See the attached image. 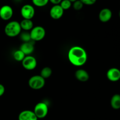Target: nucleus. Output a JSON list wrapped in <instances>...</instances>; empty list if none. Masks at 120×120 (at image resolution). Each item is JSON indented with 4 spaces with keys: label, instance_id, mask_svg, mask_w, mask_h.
Masks as SVG:
<instances>
[{
    "label": "nucleus",
    "instance_id": "2eb2a0df",
    "mask_svg": "<svg viewBox=\"0 0 120 120\" xmlns=\"http://www.w3.org/2000/svg\"><path fill=\"white\" fill-rule=\"evenodd\" d=\"M22 30L24 31H30L33 28L34 23L32 20H28V19H23L19 22Z\"/></svg>",
    "mask_w": 120,
    "mask_h": 120
},
{
    "label": "nucleus",
    "instance_id": "f03ea898",
    "mask_svg": "<svg viewBox=\"0 0 120 120\" xmlns=\"http://www.w3.org/2000/svg\"><path fill=\"white\" fill-rule=\"evenodd\" d=\"M21 32L22 29L19 22L16 21H10L5 26L4 32L8 37H16L19 35Z\"/></svg>",
    "mask_w": 120,
    "mask_h": 120
},
{
    "label": "nucleus",
    "instance_id": "9b49d317",
    "mask_svg": "<svg viewBox=\"0 0 120 120\" xmlns=\"http://www.w3.org/2000/svg\"><path fill=\"white\" fill-rule=\"evenodd\" d=\"M18 120H38L34 112L31 110H23L19 113Z\"/></svg>",
    "mask_w": 120,
    "mask_h": 120
},
{
    "label": "nucleus",
    "instance_id": "4468645a",
    "mask_svg": "<svg viewBox=\"0 0 120 120\" xmlns=\"http://www.w3.org/2000/svg\"><path fill=\"white\" fill-rule=\"evenodd\" d=\"M75 77L80 82H86L90 78L89 72L85 69H79L75 72Z\"/></svg>",
    "mask_w": 120,
    "mask_h": 120
},
{
    "label": "nucleus",
    "instance_id": "20e7f679",
    "mask_svg": "<svg viewBox=\"0 0 120 120\" xmlns=\"http://www.w3.org/2000/svg\"><path fill=\"white\" fill-rule=\"evenodd\" d=\"M31 40L34 42L40 41L43 40L46 35V30L43 27L35 26L29 31Z\"/></svg>",
    "mask_w": 120,
    "mask_h": 120
},
{
    "label": "nucleus",
    "instance_id": "6e6552de",
    "mask_svg": "<svg viewBox=\"0 0 120 120\" xmlns=\"http://www.w3.org/2000/svg\"><path fill=\"white\" fill-rule=\"evenodd\" d=\"M14 10L11 6L5 5L0 8V18L4 21H9L12 17Z\"/></svg>",
    "mask_w": 120,
    "mask_h": 120
},
{
    "label": "nucleus",
    "instance_id": "5701e85b",
    "mask_svg": "<svg viewBox=\"0 0 120 120\" xmlns=\"http://www.w3.org/2000/svg\"><path fill=\"white\" fill-rule=\"evenodd\" d=\"M84 5H92L96 2L97 0H80Z\"/></svg>",
    "mask_w": 120,
    "mask_h": 120
},
{
    "label": "nucleus",
    "instance_id": "aec40b11",
    "mask_svg": "<svg viewBox=\"0 0 120 120\" xmlns=\"http://www.w3.org/2000/svg\"><path fill=\"white\" fill-rule=\"evenodd\" d=\"M33 4L37 7H43L46 5L49 0H32Z\"/></svg>",
    "mask_w": 120,
    "mask_h": 120
},
{
    "label": "nucleus",
    "instance_id": "0eeeda50",
    "mask_svg": "<svg viewBox=\"0 0 120 120\" xmlns=\"http://www.w3.org/2000/svg\"><path fill=\"white\" fill-rule=\"evenodd\" d=\"M20 12L23 19L32 20L35 16V9L32 5L25 4L22 7Z\"/></svg>",
    "mask_w": 120,
    "mask_h": 120
},
{
    "label": "nucleus",
    "instance_id": "7ed1b4c3",
    "mask_svg": "<svg viewBox=\"0 0 120 120\" xmlns=\"http://www.w3.org/2000/svg\"><path fill=\"white\" fill-rule=\"evenodd\" d=\"M28 85L31 89L39 90L44 87L45 85V80L40 75H34L29 79Z\"/></svg>",
    "mask_w": 120,
    "mask_h": 120
},
{
    "label": "nucleus",
    "instance_id": "ddd939ff",
    "mask_svg": "<svg viewBox=\"0 0 120 120\" xmlns=\"http://www.w3.org/2000/svg\"><path fill=\"white\" fill-rule=\"evenodd\" d=\"M34 41L32 42H22V44L20 46L19 49H21L22 52L25 54V55H30L34 52L35 47H34Z\"/></svg>",
    "mask_w": 120,
    "mask_h": 120
},
{
    "label": "nucleus",
    "instance_id": "a211bd4d",
    "mask_svg": "<svg viewBox=\"0 0 120 120\" xmlns=\"http://www.w3.org/2000/svg\"><path fill=\"white\" fill-rule=\"evenodd\" d=\"M25 56L26 55H25L24 53L19 49L15 51L13 53V58L15 61L18 62H22Z\"/></svg>",
    "mask_w": 120,
    "mask_h": 120
},
{
    "label": "nucleus",
    "instance_id": "a878e982",
    "mask_svg": "<svg viewBox=\"0 0 120 120\" xmlns=\"http://www.w3.org/2000/svg\"><path fill=\"white\" fill-rule=\"evenodd\" d=\"M69 1H70V2H71V3H73L74 2H75V1H76L77 0H69Z\"/></svg>",
    "mask_w": 120,
    "mask_h": 120
},
{
    "label": "nucleus",
    "instance_id": "393cba45",
    "mask_svg": "<svg viewBox=\"0 0 120 120\" xmlns=\"http://www.w3.org/2000/svg\"><path fill=\"white\" fill-rule=\"evenodd\" d=\"M62 0H49V2H51L53 5H57L60 4Z\"/></svg>",
    "mask_w": 120,
    "mask_h": 120
},
{
    "label": "nucleus",
    "instance_id": "bb28decb",
    "mask_svg": "<svg viewBox=\"0 0 120 120\" xmlns=\"http://www.w3.org/2000/svg\"><path fill=\"white\" fill-rule=\"evenodd\" d=\"M119 17L120 18V12H119Z\"/></svg>",
    "mask_w": 120,
    "mask_h": 120
},
{
    "label": "nucleus",
    "instance_id": "39448f33",
    "mask_svg": "<svg viewBox=\"0 0 120 120\" xmlns=\"http://www.w3.org/2000/svg\"><path fill=\"white\" fill-rule=\"evenodd\" d=\"M33 111L38 119L44 118L48 115L49 108L46 103L39 102L35 105Z\"/></svg>",
    "mask_w": 120,
    "mask_h": 120
},
{
    "label": "nucleus",
    "instance_id": "9d476101",
    "mask_svg": "<svg viewBox=\"0 0 120 120\" xmlns=\"http://www.w3.org/2000/svg\"><path fill=\"white\" fill-rule=\"evenodd\" d=\"M107 78L111 82H117L120 80V70L117 68H111L107 71Z\"/></svg>",
    "mask_w": 120,
    "mask_h": 120
},
{
    "label": "nucleus",
    "instance_id": "f257e3e1",
    "mask_svg": "<svg viewBox=\"0 0 120 120\" xmlns=\"http://www.w3.org/2000/svg\"><path fill=\"white\" fill-rule=\"evenodd\" d=\"M68 60L71 64L75 67H82L87 62L88 55L84 48L80 46H73L68 54Z\"/></svg>",
    "mask_w": 120,
    "mask_h": 120
},
{
    "label": "nucleus",
    "instance_id": "dca6fc26",
    "mask_svg": "<svg viewBox=\"0 0 120 120\" xmlns=\"http://www.w3.org/2000/svg\"><path fill=\"white\" fill-rule=\"evenodd\" d=\"M111 106L113 109H120V95L116 94H114L111 97L110 101Z\"/></svg>",
    "mask_w": 120,
    "mask_h": 120
},
{
    "label": "nucleus",
    "instance_id": "423d86ee",
    "mask_svg": "<svg viewBox=\"0 0 120 120\" xmlns=\"http://www.w3.org/2000/svg\"><path fill=\"white\" fill-rule=\"evenodd\" d=\"M21 62L23 68L28 71L34 70L37 67V60L31 55H26Z\"/></svg>",
    "mask_w": 120,
    "mask_h": 120
},
{
    "label": "nucleus",
    "instance_id": "412c9836",
    "mask_svg": "<svg viewBox=\"0 0 120 120\" xmlns=\"http://www.w3.org/2000/svg\"><path fill=\"white\" fill-rule=\"evenodd\" d=\"M60 5L64 11L70 9L72 6V3L69 0H62L60 3Z\"/></svg>",
    "mask_w": 120,
    "mask_h": 120
},
{
    "label": "nucleus",
    "instance_id": "f8f14e48",
    "mask_svg": "<svg viewBox=\"0 0 120 120\" xmlns=\"http://www.w3.org/2000/svg\"><path fill=\"white\" fill-rule=\"evenodd\" d=\"M112 16V13L111 9L109 8H103L100 11L98 14V18L101 22H107L111 19Z\"/></svg>",
    "mask_w": 120,
    "mask_h": 120
},
{
    "label": "nucleus",
    "instance_id": "4be33fe9",
    "mask_svg": "<svg viewBox=\"0 0 120 120\" xmlns=\"http://www.w3.org/2000/svg\"><path fill=\"white\" fill-rule=\"evenodd\" d=\"M73 8L76 11H80L83 8L84 4L80 0H77L72 4Z\"/></svg>",
    "mask_w": 120,
    "mask_h": 120
},
{
    "label": "nucleus",
    "instance_id": "b1692460",
    "mask_svg": "<svg viewBox=\"0 0 120 120\" xmlns=\"http://www.w3.org/2000/svg\"><path fill=\"white\" fill-rule=\"evenodd\" d=\"M5 87L2 84H0V97L4 95V94L5 93Z\"/></svg>",
    "mask_w": 120,
    "mask_h": 120
},
{
    "label": "nucleus",
    "instance_id": "6ab92c4d",
    "mask_svg": "<svg viewBox=\"0 0 120 120\" xmlns=\"http://www.w3.org/2000/svg\"><path fill=\"white\" fill-rule=\"evenodd\" d=\"M20 35V39L21 40V41H23V42H29V41H31V38H30V33L28 31H24L21 32Z\"/></svg>",
    "mask_w": 120,
    "mask_h": 120
},
{
    "label": "nucleus",
    "instance_id": "1a4fd4ad",
    "mask_svg": "<svg viewBox=\"0 0 120 120\" xmlns=\"http://www.w3.org/2000/svg\"><path fill=\"white\" fill-rule=\"evenodd\" d=\"M64 11L63 8L60 7L59 4L53 5L52 7L50 8L49 14L50 17L55 20L60 19L64 14Z\"/></svg>",
    "mask_w": 120,
    "mask_h": 120
},
{
    "label": "nucleus",
    "instance_id": "f3484780",
    "mask_svg": "<svg viewBox=\"0 0 120 120\" xmlns=\"http://www.w3.org/2000/svg\"><path fill=\"white\" fill-rule=\"evenodd\" d=\"M52 74V69L49 67H45L42 68L40 73V75L43 77L45 80L49 78L51 76Z\"/></svg>",
    "mask_w": 120,
    "mask_h": 120
}]
</instances>
